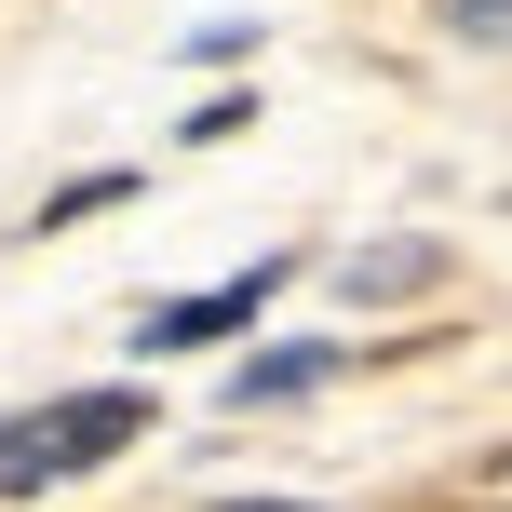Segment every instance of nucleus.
Returning a JSON list of instances; mask_svg holds the SVG:
<instances>
[{
  "instance_id": "20e7f679",
  "label": "nucleus",
  "mask_w": 512,
  "mask_h": 512,
  "mask_svg": "<svg viewBox=\"0 0 512 512\" xmlns=\"http://www.w3.org/2000/svg\"><path fill=\"white\" fill-rule=\"evenodd\" d=\"M418 270H432V243H364L351 270H337V283H351V297H405Z\"/></svg>"
},
{
  "instance_id": "f257e3e1",
  "label": "nucleus",
  "mask_w": 512,
  "mask_h": 512,
  "mask_svg": "<svg viewBox=\"0 0 512 512\" xmlns=\"http://www.w3.org/2000/svg\"><path fill=\"white\" fill-rule=\"evenodd\" d=\"M149 432V391H54V405H27V418H0V499H41V486H68V472H108L122 445Z\"/></svg>"
},
{
  "instance_id": "7ed1b4c3",
  "label": "nucleus",
  "mask_w": 512,
  "mask_h": 512,
  "mask_svg": "<svg viewBox=\"0 0 512 512\" xmlns=\"http://www.w3.org/2000/svg\"><path fill=\"white\" fill-rule=\"evenodd\" d=\"M310 378H337V351H256L230 378V405H283V391H310Z\"/></svg>"
},
{
  "instance_id": "423d86ee",
  "label": "nucleus",
  "mask_w": 512,
  "mask_h": 512,
  "mask_svg": "<svg viewBox=\"0 0 512 512\" xmlns=\"http://www.w3.org/2000/svg\"><path fill=\"white\" fill-rule=\"evenodd\" d=\"M216 512H324V499H216Z\"/></svg>"
},
{
  "instance_id": "39448f33",
  "label": "nucleus",
  "mask_w": 512,
  "mask_h": 512,
  "mask_svg": "<svg viewBox=\"0 0 512 512\" xmlns=\"http://www.w3.org/2000/svg\"><path fill=\"white\" fill-rule=\"evenodd\" d=\"M445 14H459L472 41H499V27H512V0H445Z\"/></svg>"
},
{
  "instance_id": "f03ea898",
  "label": "nucleus",
  "mask_w": 512,
  "mask_h": 512,
  "mask_svg": "<svg viewBox=\"0 0 512 512\" xmlns=\"http://www.w3.org/2000/svg\"><path fill=\"white\" fill-rule=\"evenodd\" d=\"M270 297H283V256H270V270H230L216 297H162L149 324H135V351H149V364H176V351H216V337H243Z\"/></svg>"
}]
</instances>
